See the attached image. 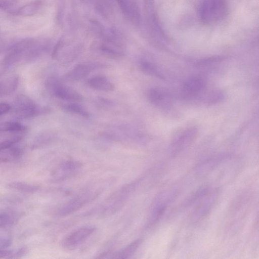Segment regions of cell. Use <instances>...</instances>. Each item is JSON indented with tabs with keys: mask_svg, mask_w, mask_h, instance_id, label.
Listing matches in <instances>:
<instances>
[{
	"mask_svg": "<svg viewBox=\"0 0 259 259\" xmlns=\"http://www.w3.org/2000/svg\"><path fill=\"white\" fill-rule=\"evenodd\" d=\"M106 67V65L105 64L97 62L80 63L65 74L62 79L71 82L78 81L86 77L92 72Z\"/></svg>",
	"mask_w": 259,
	"mask_h": 259,
	"instance_id": "cell-8",
	"label": "cell"
},
{
	"mask_svg": "<svg viewBox=\"0 0 259 259\" xmlns=\"http://www.w3.org/2000/svg\"><path fill=\"white\" fill-rule=\"evenodd\" d=\"M41 5V0H34L20 7L17 13L21 16H31L39 11Z\"/></svg>",
	"mask_w": 259,
	"mask_h": 259,
	"instance_id": "cell-18",
	"label": "cell"
},
{
	"mask_svg": "<svg viewBox=\"0 0 259 259\" xmlns=\"http://www.w3.org/2000/svg\"><path fill=\"white\" fill-rule=\"evenodd\" d=\"M82 166V163L77 160L68 159L63 161L52 171L51 181L60 182L71 178L79 172Z\"/></svg>",
	"mask_w": 259,
	"mask_h": 259,
	"instance_id": "cell-6",
	"label": "cell"
},
{
	"mask_svg": "<svg viewBox=\"0 0 259 259\" xmlns=\"http://www.w3.org/2000/svg\"><path fill=\"white\" fill-rule=\"evenodd\" d=\"M197 134V129L193 127L187 128L179 134L171 143L172 153H179L188 147L195 139Z\"/></svg>",
	"mask_w": 259,
	"mask_h": 259,
	"instance_id": "cell-10",
	"label": "cell"
},
{
	"mask_svg": "<svg viewBox=\"0 0 259 259\" xmlns=\"http://www.w3.org/2000/svg\"><path fill=\"white\" fill-rule=\"evenodd\" d=\"M8 186L12 189L26 193H33L39 189L37 186L20 182H11Z\"/></svg>",
	"mask_w": 259,
	"mask_h": 259,
	"instance_id": "cell-20",
	"label": "cell"
},
{
	"mask_svg": "<svg viewBox=\"0 0 259 259\" xmlns=\"http://www.w3.org/2000/svg\"><path fill=\"white\" fill-rule=\"evenodd\" d=\"M148 101L157 107H162L169 101V95L162 89L153 87L150 88L146 93Z\"/></svg>",
	"mask_w": 259,
	"mask_h": 259,
	"instance_id": "cell-15",
	"label": "cell"
},
{
	"mask_svg": "<svg viewBox=\"0 0 259 259\" xmlns=\"http://www.w3.org/2000/svg\"><path fill=\"white\" fill-rule=\"evenodd\" d=\"M141 70L145 74L158 78H164L163 75L153 62L145 59L141 60L139 62Z\"/></svg>",
	"mask_w": 259,
	"mask_h": 259,
	"instance_id": "cell-19",
	"label": "cell"
},
{
	"mask_svg": "<svg viewBox=\"0 0 259 259\" xmlns=\"http://www.w3.org/2000/svg\"><path fill=\"white\" fill-rule=\"evenodd\" d=\"M124 16L134 24H138L140 14L137 4L134 0H116Z\"/></svg>",
	"mask_w": 259,
	"mask_h": 259,
	"instance_id": "cell-12",
	"label": "cell"
},
{
	"mask_svg": "<svg viewBox=\"0 0 259 259\" xmlns=\"http://www.w3.org/2000/svg\"><path fill=\"white\" fill-rule=\"evenodd\" d=\"M228 10L227 0H203L199 10L201 21L205 24H214L222 20Z\"/></svg>",
	"mask_w": 259,
	"mask_h": 259,
	"instance_id": "cell-3",
	"label": "cell"
},
{
	"mask_svg": "<svg viewBox=\"0 0 259 259\" xmlns=\"http://www.w3.org/2000/svg\"><path fill=\"white\" fill-rule=\"evenodd\" d=\"M96 231V228L92 226L80 227L67 235L62 241L63 247L68 250H72L89 238Z\"/></svg>",
	"mask_w": 259,
	"mask_h": 259,
	"instance_id": "cell-7",
	"label": "cell"
},
{
	"mask_svg": "<svg viewBox=\"0 0 259 259\" xmlns=\"http://www.w3.org/2000/svg\"><path fill=\"white\" fill-rule=\"evenodd\" d=\"M87 85L92 89L102 92H110L114 90V83L106 76L98 75L89 78Z\"/></svg>",
	"mask_w": 259,
	"mask_h": 259,
	"instance_id": "cell-14",
	"label": "cell"
},
{
	"mask_svg": "<svg viewBox=\"0 0 259 259\" xmlns=\"http://www.w3.org/2000/svg\"><path fill=\"white\" fill-rule=\"evenodd\" d=\"M206 87L205 80L200 76L189 77L184 82L182 94L185 98H193L204 91Z\"/></svg>",
	"mask_w": 259,
	"mask_h": 259,
	"instance_id": "cell-11",
	"label": "cell"
},
{
	"mask_svg": "<svg viewBox=\"0 0 259 259\" xmlns=\"http://www.w3.org/2000/svg\"><path fill=\"white\" fill-rule=\"evenodd\" d=\"M26 127L21 123L15 121L0 122V132H21L25 131Z\"/></svg>",
	"mask_w": 259,
	"mask_h": 259,
	"instance_id": "cell-21",
	"label": "cell"
},
{
	"mask_svg": "<svg viewBox=\"0 0 259 259\" xmlns=\"http://www.w3.org/2000/svg\"><path fill=\"white\" fill-rule=\"evenodd\" d=\"M21 139L22 137L17 136L0 143V152L9 149Z\"/></svg>",
	"mask_w": 259,
	"mask_h": 259,
	"instance_id": "cell-22",
	"label": "cell"
},
{
	"mask_svg": "<svg viewBox=\"0 0 259 259\" xmlns=\"http://www.w3.org/2000/svg\"><path fill=\"white\" fill-rule=\"evenodd\" d=\"M100 54L111 59H118L124 54L123 44L114 34L106 36L98 47Z\"/></svg>",
	"mask_w": 259,
	"mask_h": 259,
	"instance_id": "cell-9",
	"label": "cell"
},
{
	"mask_svg": "<svg viewBox=\"0 0 259 259\" xmlns=\"http://www.w3.org/2000/svg\"><path fill=\"white\" fill-rule=\"evenodd\" d=\"M10 161V159L7 157H0V164Z\"/></svg>",
	"mask_w": 259,
	"mask_h": 259,
	"instance_id": "cell-29",
	"label": "cell"
},
{
	"mask_svg": "<svg viewBox=\"0 0 259 259\" xmlns=\"http://www.w3.org/2000/svg\"><path fill=\"white\" fill-rule=\"evenodd\" d=\"M13 146L9 148V153L12 157L16 158L22 154V150L21 148Z\"/></svg>",
	"mask_w": 259,
	"mask_h": 259,
	"instance_id": "cell-25",
	"label": "cell"
},
{
	"mask_svg": "<svg viewBox=\"0 0 259 259\" xmlns=\"http://www.w3.org/2000/svg\"><path fill=\"white\" fill-rule=\"evenodd\" d=\"M140 180L124 185L110 195L97 208L101 215L113 214L121 209L138 187Z\"/></svg>",
	"mask_w": 259,
	"mask_h": 259,
	"instance_id": "cell-1",
	"label": "cell"
},
{
	"mask_svg": "<svg viewBox=\"0 0 259 259\" xmlns=\"http://www.w3.org/2000/svg\"><path fill=\"white\" fill-rule=\"evenodd\" d=\"M61 107L63 111L71 114L76 115L85 118H89L91 116L89 111L81 105L74 102L63 104Z\"/></svg>",
	"mask_w": 259,
	"mask_h": 259,
	"instance_id": "cell-16",
	"label": "cell"
},
{
	"mask_svg": "<svg viewBox=\"0 0 259 259\" xmlns=\"http://www.w3.org/2000/svg\"><path fill=\"white\" fill-rule=\"evenodd\" d=\"M13 252L11 250L0 248V258H10Z\"/></svg>",
	"mask_w": 259,
	"mask_h": 259,
	"instance_id": "cell-28",
	"label": "cell"
},
{
	"mask_svg": "<svg viewBox=\"0 0 259 259\" xmlns=\"http://www.w3.org/2000/svg\"><path fill=\"white\" fill-rule=\"evenodd\" d=\"M17 3V0H0V9L6 10L13 7Z\"/></svg>",
	"mask_w": 259,
	"mask_h": 259,
	"instance_id": "cell-24",
	"label": "cell"
},
{
	"mask_svg": "<svg viewBox=\"0 0 259 259\" xmlns=\"http://www.w3.org/2000/svg\"><path fill=\"white\" fill-rule=\"evenodd\" d=\"M11 108V106L7 103H0V116L8 113Z\"/></svg>",
	"mask_w": 259,
	"mask_h": 259,
	"instance_id": "cell-26",
	"label": "cell"
},
{
	"mask_svg": "<svg viewBox=\"0 0 259 259\" xmlns=\"http://www.w3.org/2000/svg\"><path fill=\"white\" fill-rule=\"evenodd\" d=\"M142 240L141 239L135 240L126 246L115 252L104 253L100 258H127L130 257L138 249Z\"/></svg>",
	"mask_w": 259,
	"mask_h": 259,
	"instance_id": "cell-13",
	"label": "cell"
},
{
	"mask_svg": "<svg viewBox=\"0 0 259 259\" xmlns=\"http://www.w3.org/2000/svg\"><path fill=\"white\" fill-rule=\"evenodd\" d=\"M14 222V219L8 214L0 213V228L11 225Z\"/></svg>",
	"mask_w": 259,
	"mask_h": 259,
	"instance_id": "cell-23",
	"label": "cell"
},
{
	"mask_svg": "<svg viewBox=\"0 0 259 259\" xmlns=\"http://www.w3.org/2000/svg\"><path fill=\"white\" fill-rule=\"evenodd\" d=\"M19 78L14 75L0 81V96H7L13 93L17 89Z\"/></svg>",
	"mask_w": 259,
	"mask_h": 259,
	"instance_id": "cell-17",
	"label": "cell"
},
{
	"mask_svg": "<svg viewBox=\"0 0 259 259\" xmlns=\"http://www.w3.org/2000/svg\"><path fill=\"white\" fill-rule=\"evenodd\" d=\"M46 87L50 93L59 99L69 102H77L82 99L81 95L78 92L63 84L56 77H50L47 81Z\"/></svg>",
	"mask_w": 259,
	"mask_h": 259,
	"instance_id": "cell-5",
	"label": "cell"
},
{
	"mask_svg": "<svg viewBox=\"0 0 259 259\" xmlns=\"http://www.w3.org/2000/svg\"><path fill=\"white\" fill-rule=\"evenodd\" d=\"M100 189L91 188L79 193L66 202L58 210L57 213L60 216L71 214L94 199L100 193Z\"/></svg>",
	"mask_w": 259,
	"mask_h": 259,
	"instance_id": "cell-4",
	"label": "cell"
},
{
	"mask_svg": "<svg viewBox=\"0 0 259 259\" xmlns=\"http://www.w3.org/2000/svg\"><path fill=\"white\" fill-rule=\"evenodd\" d=\"M11 110L13 116L19 119L36 116L50 110L47 107L36 104L31 99L24 95H20L16 97Z\"/></svg>",
	"mask_w": 259,
	"mask_h": 259,
	"instance_id": "cell-2",
	"label": "cell"
},
{
	"mask_svg": "<svg viewBox=\"0 0 259 259\" xmlns=\"http://www.w3.org/2000/svg\"><path fill=\"white\" fill-rule=\"evenodd\" d=\"M27 251V249L25 247L21 248L18 250L15 253L12 254L10 258H18L20 257L21 256L24 255Z\"/></svg>",
	"mask_w": 259,
	"mask_h": 259,
	"instance_id": "cell-27",
	"label": "cell"
}]
</instances>
